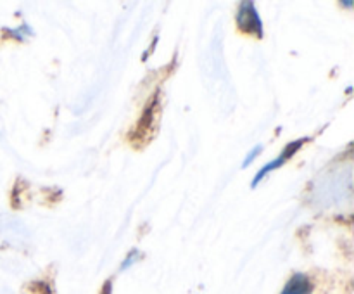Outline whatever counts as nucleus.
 Wrapping results in <instances>:
<instances>
[{
  "instance_id": "nucleus-1",
  "label": "nucleus",
  "mask_w": 354,
  "mask_h": 294,
  "mask_svg": "<svg viewBox=\"0 0 354 294\" xmlns=\"http://www.w3.org/2000/svg\"><path fill=\"white\" fill-rule=\"evenodd\" d=\"M235 23H237L239 30L245 35H251V37L256 38H263V35H265L263 19L259 16L258 9H256L254 2H251V0L239 3L237 14H235Z\"/></svg>"
},
{
  "instance_id": "nucleus-2",
  "label": "nucleus",
  "mask_w": 354,
  "mask_h": 294,
  "mask_svg": "<svg viewBox=\"0 0 354 294\" xmlns=\"http://www.w3.org/2000/svg\"><path fill=\"white\" fill-rule=\"evenodd\" d=\"M306 142H308V137H301V138H296V140L289 142V144H287L286 147H283V151L280 152V154L277 156V158L273 159V161L266 163V165L263 166V168L259 169L258 173H256L254 178L251 180V189H256V187H258L259 183H261L263 180H265L266 175H270V173H272V172H277V169H279V168H282V166L286 165V163L289 161V159H292L294 156H296V152L299 151V149L303 147V145L306 144Z\"/></svg>"
},
{
  "instance_id": "nucleus-3",
  "label": "nucleus",
  "mask_w": 354,
  "mask_h": 294,
  "mask_svg": "<svg viewBox=\"0 0 354 294\" xmlns=\"http://www.w3.org/2000/svg\"><path fill=\"white\" fill-rule=\"evenodd\" d=\"M158 104H159L158 95H154V97H152L151 104L145 107L144 114H142V118H140V121H138L137 130H135V135H133L135 138H137V137H144L145 138V135L152 134V131H154V128L158 127V120H154V118H158V113H159Z\"/></svg>"
},
{
  "instance_id": "nucleus-4",
  "label": "nucleus",
  "mask_w": 354,
  "mask_h": 294,
  "mask_svg": "<svg viewBox=\"0 0 354 294\" xmlns=\"http://www.w3.org/2000/svg\"><path fill=\"white\" fill-rule=\"evenodd\" d=\"M311 291H313V284L310 277L303 272H296L287 280L280 294H311Z\"/></svg>"
},
{
  "instance_id": "nucleus-5",
  "label": "nucleus",
  "mask_w": 354,
  "mask_h": 294,
  "mask_svg": "<svg viewBox=\"0 0 354 294\" xmlns=\"http://www.w3.org/2000/svg\"><path fill=\"white\" fill-rule=\"evenodd\" d=\"M7 33H9L12 38H17V40H24L26 37H33V28H31L28 23H23L17 28H14V30H9Z\"/></svg>"
},
{
  "instance_id": "nucleus-6",
  "label": "nucleus",
  "mask_w": 354,
  "mask_h": 294,
  "mask_svg": "<svg viewBox=\"0 0 354 294\" xmlns=\"http://www.w3.org/2000/svg\"><path fill=\"white\" fill-rule=\"evenodd\" d=\"M138 259H140V251H138L137 248L131 249V251L127 255V258L123 259V263H121V268L120 270H121V272H124V270L130 268L131 265H135V263H137Z\"/></svg>"
},
{
  "instance_id": "nucleus-7",
  "label": "nucleus",
  "mask_w": 354,
  "mask_h": 294,
  "mask_svg": "<svg viewBox=\"0 0 354 294\" xmlns=\"http://www.w3.org/2000/svg\"><path fill=\"white\" fill-rule=\"evenodd\" d=\"M263 152V145L261 144H258V145H254V147L251 149V151L248 152V156H245L244 158V161H242V168H248V166H251L252 165V161H254L256 158H258L259 154H261Z\"/></svg>"
},
{
  "instance_id": "nucleus-8",
  "label": "nucleus",
  "mask_w": 354,
  "mask_h": 294,
  "mask_svg": "<svg viewBox=\"0 0 354 294\" xmlns=\"http://www.w3.org/2000/svg\"><path fill=\"white\" fill-rule=\"evenodd\" d=\"M341 6H346V7H353V2H341Z\"/></svg>"
}]
</instances>
